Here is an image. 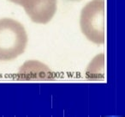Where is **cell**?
<instances>
[{
    "instance_id": "obj_1",
    "label": "cell",
    "mask_w": 125,
    "mask_h": 117,
    "mask_svg": "<svg viewBox=\"0 0 125 117\" xmlns=\"http://www.w3.org/2000/svg\"><path fill=\"white\" fill-rule=\"evenodd\" d=\"M28 35L19 22L10 18L0 19V61L15 60L24 52Z\"/></svg>"
},
{
    "instance_id": "obj_2",
    "label": "cell",
    "mask_w": 125,
    "mask_h": 117,
    "mask_svg": "<svg viewBox=\"0 0 125 117\" xmlns=\"http://www.w3.org/2000/svg\"><path fill=\"white\" fill-rule=\"evenodd\" d=\"M81 28L90 41L98 45L104 42V1L93 0L82 9Z\"/></svg>"
},
{
    "instance_id": "obj_6",
    "label": "cell",
    "mask_w": 125,
    "mask_h": 117,
    "mask_svg": "<svg viewBox=\"0 0 125 117\" xmlns=\"http://www.w3.org/2000/svg\"><path fill=\"white\" fill-rule=\"evenodd\" d=\"M70 1H80V0H70Z\"/></svg>"
},
{
    "instance_id": "obj_3",
    "label": "cell",
    "mask_w": 125,
    "mask_h": 117,
    "mask_svg": "<svg viewBox=\"0 0 125 117\" xmlns=\"http://www.w3.org/2000/svg\"><path fill=\"white\" fill-rule=\"evenodd\" d=\"M28 16L33 23L46 24L57 11V0H19Z\"/></svg>"
},
{
    "instance_id": "obj_5",
    "label": "cell",
    "mask_w": 125,
    "mask_h": 117,
    "mask_svg": "<svg viewBox=\"0 0 125 117\" xmlns=\"http://www.w3.org/2000/svg\"><path fill=\"white\" fill-rule=\"evenodd\" d=\"M9 1H10V2L14 3V4H18V2H19V0H9Z\"/></svg>"
},
{
    "instance_id": "obj_4",
    "label": "cell",
    "mask_w": 125,
    "mask_h": 117,
    "mask_svg": "<svg viewBox=\"0 0 125 117\" xmlns=\"http://www.w3.org/2000/svg\"><path fill=\"white\" fill-rule=\"evenodd\" d=\"M54 74L45 65L36 60L25 63L18 72V78L21 80H51Z\"/></svg>"
}]
</instances>
